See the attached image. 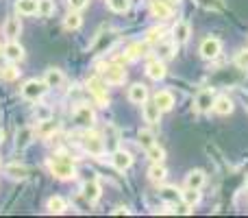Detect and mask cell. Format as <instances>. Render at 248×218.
<instances>
[{
  "label": "cell",
  "mask_w": 248,
  "mask_h": 218,
  "mask_svg": "<svg viewBox=\"0 0 248 218\" xmlns=\"http://www.w3.org/2000/svg\"><path fill=\"white\" fill-rule=\"evenodd\" d=\"M48 170L52 172V177H57V179H61V181L74 179V177H77V170H74L72 159H70L68 155H63V153L52 155V157L48 159Z\"/></svg>",
  "instance_id": "1"
},
{
  "label": "cell",
  "mask_w": 248,
  "mask_h": 218,
  "mask_svg": "<svg viewBox=\"0 0 248 218\" xmlns=\"http://www.w3.org/2000/svg\"><path fill=\"white\" fill-rule=\"evenodd\" d=\"M48 90H50V87L46 85V81H44V79H29V81L22 85L20 94H22V99L29 101V103H39Z\"/></svg>",
  "instance_id": "2"
},
{
  "label": "cell",
  "mask_w": 248,
  "mask_h": 218,
  "mask_svg": "<svg viewBox=\"0 0 248 218\" xmlns=\"http://www.w3.org/2000/svg\"><path fill=\"white\" fill-rule=\"evenodd\" d=\"M81 146L85 153H90L92 157H100V155H105V149H107V144H105L103 135L96 131H85L81 137Z\"/></svg>",
  "instance_id": "3"
},
{
  "label": "cell",
  "mask_w": 248,
  "mask_h": 218,
  "mask_svg": "<svg viewBox=\"0 0 248 218\" xmlns=\"http://www.w3.org/2000/svg\"><path fill=\"white\" fill-rule=\"evenodd\" d=\"M100 77L105 79L107 85H122L126 81V70H124V66L120 61H111V64H107L100 70Z\"/></svg>",
  "instance_id": "4"
},
{
  "label": "cell",
  "mask_w": 248,
  "mask_h": 218,
  "mask_svg": "<svg viewBox=\"0 0 248 218\" xmlns=\"http://www.w3.org/2000/svg\"><path fill=\"white\" fill-rule=\"evenodd\" d=\"M87 90H90V94L94 96L96 105H100V107H107V105H109L107 83H105L103 77H92L90 81H87Z\"/></svg>",
  "instance_id": "5"
},
{
  "label": "cell",
  "mask_w": 248,
  "mask_h": 218,
  "mask_svg": "<svg viewBox=\"0 0 248 218\" xmlns=\"http://www.w3.org/2000/svg\"><path fill=\"white\" fill-rule=\"evenodd\" d=\"M72 118H74V122H77L78 127L90 129L92 124H94V120H96V114H94V109H92L90 105L81 103V105H77V109H74Z\"/></svg>",
  "instance_id": "6"
},
{
  "label": "cell",
  "mask_w": 248,
  "mask_h": 218,
  "mask_svg": "<svg viewBox=\"0 0 248 218\" xmlns=\"http://www.w3.org/2000/svg\"><path fill=\"white\" fill-rule=\"evenodd\" d=\"M116 42H118V33H116V31H105V33L98 35V39L94 42V48H92V50H94V55H103V52L111 50Z\"/></svg>",
  "instance_id": "7"
},
{
  "label": "cell",
  "mask_w": 248,
  "mask_h": 218,
  "mask_svg": "<svg viewBox=\"0 0 248 218\" xmlns=\"http://www.w3.org/2000/svg\"><path fill=\"white\" fill-rule=\"evenodd\" d=\"M150 13L157 20H170L174 9H172L170 0H150Z\"/></svg>",
  "instance_id": "8"
},
{
  "label": "cell",
  "mask_w": 248,
  "mask_h": 218,
  "mask_svg": "<svg viewBox=\"0 0 248 218\" xmlns=\"http://www.w3.org/2000/svg\"><path fill=\"white\" fill-rule=\"evenodd\" d=\"M220 52H222V42L218 37H205L201 42V55L205 59H216L220 57Z\"/></svg>",
  "instance_id": "9"
},
{
  "label": "cell",
  "mask_w": 248,
  "mask_h": 218,
  "mask_svg": "<svg viewBox=\"0 0 248 218\" xmlns=\"http://www.w3.org/2000/svg\"><path fill=\"white\" fill-rule=\"evenodd\" d=\"M214 101H216V92L214 87H205L196 94V101H194V107L198 111H211L214 107Z\"/></svg>",
  "instance_id": "10"
},
{
  "label": "cell",
  "mask_w": 248,
  "mask_h": 218,
  "mask_svg": "<svg viewBox=\"0 0 248 218\" xmlns=\"http://www.w3.org/2000/svg\"><path fill=\"white\" fill-rule=\"evenodd\" d=\"M57 131H59V124H57L52 118H48V120H39L37 127H35V135L42 137V140H50V137L55 135Z\"/></svg>",
  "instance_id": "11"
},
{
  "label": "cell",
  "mask_w": 248,
  "mask_h": 218,
  "mask_svg": "<svg viewBox=\"0 0 248 218\" xmlns=\"http://www.w3.org/2000/svg\"><path fill=\"white\" fill-rule=\"evenodd\" d=\"M148 48H150V44L146 42H133L131 46L126 48V52H124V59L122 61H135V59H140V57H144V55H148Z\"/></svg>",
  "instance_id": "12"
},
{
  "label": "cell",
  "mask_w": 248,
  "mask_h": 218,
  "mask_svg": "<svg viewBox=\"0 0 248 218\" xmlns=\"http://www.w3.org/2000/svg\"><path fill=\"white\" fill-rule=\"evenodd\" d=\"M2 55H4V59H7V61L17 64V61L24 59V48H22L16 39H9V44L2 48Z\"/></svg>",
  "instance_id": "13"
},
{
  "label": "cell",
  "mask_w": 248,
  "mask_h": 218,
  "mask_svg": "<svg viewBox=\"0 0 248 218\" xmlns=\"http://www.w3.org/2000/svg\"><path fill=\"white\" fill-rule=\"evenodd\" d=\"M100 194H103V190H100V184L98 181H85L83 184V188H81V197L85 199L87 203H96L100 199Z\"/></svg>",
  "instance_id": "14"
},
{
  "label": "cell",
  "mask_w": 248,
  "mask_h": 218,
  "mask_svg": "<svg viewBox=\"0 0 248 218\" xmlns=\"http://www.w3.org/2000/svg\"><path fill=\"white\" fill-rule=\"evenodd\" d=\"M128 101L135 105H144L146 101H148V87H146L144 83H133V85L128 87Z\"/></svg>",
  "instance_id": "15"
},
{
  "label": "cell",
  "mask_w": 248,
  "mask_h": 218,
  "mask_svg": "<svg viewBox=\"0 0 248 218\" xmlns=\"http://www.w3.org/2000/svg\"><path fill=\"white\" fill-rule=\"evenodd\" d=\"M146 74H148L153 81H161V79L166 77V66H163V61L159 59V57L150 59L148 64H146Z\"/></svg>",
  "instance_id": "16"
},
{
  "label": "cell",
  "mask_w": 248,
  "mask_h": 218,
  "mask_svg": "<svg viewBox=\"0 0 248 218\" xmlns=\"http://www.w3.org/2000/svg\"><path fill=\"white\" fill-rule=\"evenodd\" d=\"M33 140H35V129L33 127H22L20 131L16 133V149L24 151L26 146H31Z\"/></svg>",
  "instance_id": "17"
},
{
  "label": "cell",
  "mask_w": 248,
  "mask_h": 218,
  "mask_svg": "<svg viewBox=\"0 0 248 218\" xmlns=\"http://www.w3.org/2000/svg\"><path fill=\"white\" fill-rule=\"evenodd\" d=\"M111 164L116 170H128V168L133 166V157L131 153H126V151H116V153L111 155Z\"/></svg>",
  "instance_id": "18"
},
{
  "label": "cell",
  "mask_w": 248,
  "mask_h": 218,
  "mask_svg": "<svg viewBox=\"0 0 248 218\" xmlns=\"http://www.w3.org/2000/svg\"><path fill=\"white\" fill-rule=\"evenodd\" d=\"M153 101L161 111H170L174 107V96H172V92H168V90H159Z\"/></svg>",
  "instance_id": "19"
},
{
  "label": "cell",
  "mask_w": 248,
  "mask_h": 218,
  "mask_svg": "<svg viewBox=\"0 0 248 218\" xmlns=\"http://www.w3.org/2000/svg\"><path fill=\"white\" fill-rule=\"evenodd\" d=\"M141 114H144V120L148 124H159V118H161V109L155 105V101L153 103H148L146 101L144 105H141Z\"/></svg>",
  "instance_id": "20"
},
{
  "label": "cell",
  "mask_w": 248,
  "mask_h": 218,
  "mask_svg": "<svg viewBox=\"0 0 248 218\" xmlns=\"http://www.w3.org/2000/svg\"><path fill=\"white\" fill-rule=\"evenodd\" d=\"M159 197H161L168 205H176V203L181 201V190L176 188V185H163V188H159Z\"/></svg>",
  "instance_id": "21"
},
{
  "label": "cell",
  "mask_w": 248,
  "mask_h": 218,
  "mask_svg": "<svg viewBox=\"0 0 248 218\" xmlns=\"http://www.w3.org/2000/svg\"><path fill=\"white\" fill-rule=\"evenodd\" d=\"M172 35H174L176 44H185L189 39V35H192V29H189V24L185 20H179L174 24V29H172Z\"/></svg>",
  "instance_id": "22"
},
{
  "label": "cell",
  "mask_w": 248,
  "mask_h": 218,
  "mask_svg": "<svg viewBox=\"0 0 248 218\" xmlns=\"http://www.w3.org/2000/svg\"><path fill=\"white\" fill-rule=\"evenodd\" d=\"M4 175H9L11 179L24 181V179H29L31 170L26 166H22V164H9V166H4Z\"/></svg>",
  "instance_id": "23"
},
{
  "label": "cell",
  "mask_w": 248,
  "mask_h": 218,
  "mask_svg": "<svg viewBox=\"0 0 248 218\" xmlns=\"http://www.w3.org/2000/svg\"><path fill=\"white\" fill-rule=\"evenodd\" d=\"M44 81H46L48 87H61L63 81H65V77L59 68H48L46 74H44Z\"/></svg>",
  "instance_id": "24"
},
{
  "label": "cell",
  "mask_w": 248,
  "mask_h": 218,
  "mask_svg": "<svg viewBox=\"0 0 248 218\" xmlns=\"http://www.w3.org/2000/svg\"><path fill=\"white\" fill-rule=\"evenodd\" d=\"M211 109H214L218 116H229V114H233V101L229 99V96H216L214 107Z\"/></svg>",
  "instance_id": "25"
},
{
  "label": "cell",
  "mask_w": 248,
  "mask_h": 218,
  "mask_svg": "<svg viewBox=\"0 0 248 218\" xmlns=\"http://www.w3.org/2000/svg\"><path fill=\"white\" fill-rule=\"evenodd\" d=\"M174 52H176V42H174V39H172V42H159L157 44V57L161 61L172 59V57H174Z\"/></svg>",
  "instance_id": "26"
},
{
  "label": "cell",
  "mask_w": 248,
  "mask_h": 218,
  "mask_svg": "<svg viewBox=\"0 0 248 218\" xmlns=\"http://www.w3.org/2000/svg\"><path fill=\"white\" fill-rule=\"evenodd\" d=\"M39 0H16V11L20 16H35Z\"/></svg>",
  "instance_id": "27"
},
{
  "label": "cell",
  "mask_w": 248,
  "mask_h": 218,
  "mask_svg": "<svg viewBox=\"0 0 248 218\" xmlns=\"http://www.w3.org/2000/svg\"><path fill=\"white\" fill-rule=\"evenodd\" d=\"M20 33H22L20 17H7V22H4V35H7L9 39H16Z\"/></svg>",
  "instance_id": "28"
},
{
  "label": "cell",
  "mask_w": 248,
  "mask_h": 218,
  "mask_svg": "<svg viewBox=\"0 0 248 218\" xmlns=\"http://www.w3.org/2000/svg\"><path fill=\"white\" fill-rule=\"evenodd\" d=\"M181 201L187 207H196L201 203V190L198 188H187L185 192H181Z\"/></svg>",
  "instance_id": "29"
},
{
  "label": "cell",
  "mask_w": 248,
  "mask_h": 218,
  "mask_svg": "<svg viewBox=\"0 0 248 218\" xmlns=\"http://www.w3.org/2000/svg\"><path fill=\"white\" fill-rule=\"evenodd\" d=\"M202 184H205V172L202 170H189L187 177H185V185L187 188H202Z\"/></svg>",
  "instance_id": "30"
},
{
  "label": "cell",
  "mask_w": 248,
  "mask_h": 218,
  "mask_svg": "<svg viewBox=\"0 0 248 218\" xmlns=\"http://www.w3.org/2000/svg\"><path fill=\"white\" fill-rule=\"evenodd\" d=\"M46 207L50 214H63V212L68 210V203H65V199H61V197H50L46 203Z\"/></svg>",
  "instance_id": "31"
},
{
  "label": "cell",
  "mask_w": 248,
  "mask_h": 218,
  "mask_svg": "<svg viewBox=\"0 0 248 218\" xmlns=\"http://www.w3.org/2000/svg\"><path fill=\"white\" fill-rule=\"evenodd\" d=\"M148 177H150V181L159 184V181H163L168 177V170L161 166V162H153V166L148 168Z\"/></svg>",
  "instance_id": "32"
},
{
  "label": "cell",
  "mask_w": 248,
  "mask_h": 218,
  "mask_svg": "<svg viewBox=\"0 0 248 218\" xmlns=\"http://www.w3.org/2000/svg\"><path fill=\"white\" fill-rule=\"evenodd\" d=\"M163 35H166V29H163V26L148 29V33H146V42H148L150 46H157L159 42H163Z\"/></svg>",
  "instance_id": "33"
},
{
  "label": "cell",
  "mask_w": 248,
  "mask_h": 218,
  "mask_svg": "<svg viewBox=\"0 0 248 218\" xmlns=\"http://www.w3.org/2000/svg\"><path fill=\"white\" fill-rule=\"evenodd\" d=\"M81 24H83V17L78 16L77 11H70L68 16H65V20H63V26L68 31H78L81 29Z\"/></svg>",
  "instance_id": "34"
},
{
  "label": "cell",
  "mask_w": 248,
  "mask_h": 218,
  "mask_svg": "<svg viewBox=\"0 0 248 218\" xmlns=\"http://www.w3.org/2000/svg\"><path fill=\"white\" fill-rule=\"evenodd\" d=\"M146 155H148L150 162H163V157H166V151H163L161 146L155 142L153 146H148V149H146Z\"/></svg>",
  "instance_id": "35"
},
{
  "label": "cell",
  "mask_w": 248,
  "mask_h": 218,
  "mask_svg": "<svg viewBox=\"0 0 248 218\" xmlns=\"http://www.w3.org/2000/svg\"><path fill=\"white\" fill-rule=\"evenodd\" d=\"M137 140H140L141 149H148V146L155 144V133L148 131V129H140V133H137Z\"/></svg>",
  "instance_id": "36"
},
{
  "label": "cell",
  "mask_w": 248,
  "mask_h": 218,
  "mask_svg": "<svg viewBox=\"0 0 248 218\" xmlns=\"http://www.w3.org/2000/svg\"><path fill=\"white\" fill-rule=\"evenodd\" d=\"M52 13H55V2H52V0H39L37 2V16L50 17Z\"/></svg>",
  "instance_id": "37"
},
{
  "label": "cell",
  "mask_w": 248,
  "mask_h": 218,
  "mask_svg": "<svg viewBox=\"0 0 248 218\" xmlns=\"http://www.w3.org/2000/svg\"><path fill=\"white\" fill-rule=\"evenodd\" d=\"M17 77H20V70H17L11 61H9V66H4V68L0 70V79H2V81H16Z\"/></svg>",
  "instance_id": "38"
},
{
  "label": "cell",
  "mask_w": 248,
  "mask_h": 218,
  "mask_svg": "<svg viewBox=\"0 0 248 218\" xmlns=\"http://www.w3.org/2000/svg\"><path fill=\"white\" fill-rule=\"evenodd\" d=\"M109 9L116 13H126L128 7H131V0H107Z\"/></svg>",
  "instance_id": "39"
},
{
  "label": "cell",
  "mask_w": 248,
  "mask_h": 218,
  "mask_svg": "<svg viewBox=\"0 0 248 218\" xmlns=\"http://www.w3.org/2000/svg\"><path fill=\"white\" fill-rule=\"evenodd\" d=\"M235 68L237 70H248V48H242L235 55Z\"/></svg>",
  "instance_id": "40"
},
{
  "label": "cell",
  "mask_w": 248,
  "mask_h": 218,
  "mask_svg": "<svg viewBox=\"0 0 248 218\" xmlns=\"http://www.w3.org/2000/svg\"><path fill=\"white\" fill-rule=\"evenodd\" d=\"M48 118H52V109L50 107H46V105H37V109H35V120H48Z\"/></svg>",
  "instance_id": "41"
},
{
  "label": "cell",
  "mask_w": 248,
  "mask_h": 218,
  "mask_svg": "<svg viewBox=\"0 0 248 218\" xmlns=\"http://www.w3.org/2000/svg\"><path fill=\"white\" fill-rule=\"evenodd\" d=\"M198 4L205 9H211V11H222L224 9L222 0H198Z\"/></svg>",
  "instance_id": "42"
},
{
  "label": "cell",
  "mask_w": 248,
  "mask_h": 218,
  "mask_svg": "<svg viewBox=\"0 0 248 218\" xmlns=\"http://www.w3.org/2000/svg\"><path fill=\"white\" fill-rule=\"evenodd\" d=\"M87 2L90 0H68V7H70V11H81V9L87 7Z\"/></svg>",
  "instance_id": "43"
},
{
  "label": "cell",
  "mask_w": 248,
  "mask_h": 218,
  "mask_svg": "<svg viewBox=\"0 0 248 218\" xmlns=\"http://www.w3.org/2000/svg\"><path fill=\"white\" fill-rule=\"evenodd\" d=\"M113 214H116V216H122V214L126 216V214H128V210H126V207H122V205H120V207H116V210H113Z\"/></svg>",
  "instance_id": "44"
},
{
  "label": "cell",
  "mask_w": 248,
  "mask_h": 218,
  "mask_svg": "<svg viewBox=\"0 0 248 218\" xmlns=\"http://www.w3.org/2000/svg\"><path fill=\"white\" fill-rule=\"evenodd\" d=\"M4 140V131H2V129H0V142H2Z\"/></svg>",
  "instance_id": "45"
},
{
  "label": "cell",
  "mask_w": 248,
  "mask_h": 218,
  "mask_svg": "<svg viewBox=\"0 0 248 218\" xmlns=\"http://www.w3.org/2000/svg\"><path fill=\"white\" fill-rule=\"evenodd\" d=\"M0 55H2V44H0Z\"/></svg>",
  "instance_id": "46"
},
{
  "label": "cell",
  "mask_w": 248,
  "mask_h": 218,
  "mask_svg": "<svg viewBox=\"0 0 248 218\" xmlns=\"http://www.w3.org/2000/svg\"><path fill=\"white\" fill-rule=\"evenodd\" d=\"M170 2H172V4H174V2H179V0H170Z\"/></svg>",
  "instance_id": "47"
},
{
  "label": "cell",
  "mask_w": 248,
  "mask_h": 218,
  "mask_svg": "<svg viewBox=\"0 0 248 218\" xmlns=\"http://www.w3.org/2000/svg\"><path fill=\"white\" fill-rule=\"evenodd\" d=\"M246 107H248V96H246Z\"/></svg>",
  "instance_id": "48"
},
{
  "label": "cell",
  "mask_w": 248,
  "mask_h": 218,
  "mask_svg": "<svg viewBox=\"0 0 248 218\" xmlns=\"http://www.w3.org/2000/svg\"><path fill=\"white\" fill-rule=\"evenodd\" d=\"M246 185H248V179H246Z\"/></svg>",
  "instance_id": "49"
}]
</instances>
